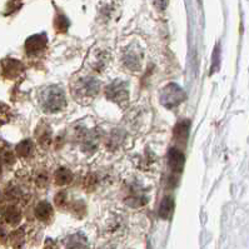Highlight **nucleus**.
Segmentation results:
<instances>
[{
    "instance_id": "f257e3e1",
    "label": "nucleus",
    "mask_w": 249,
    "mask_h": 249,
    "mask_svg": "<svg viewBox=\"0 0 249 249\" xmlns=\"http://www.w3.org/2000/svg\"><path fill=\"white\" fill-rule=\"evenodd\" d=\"M43 109L47 113H56L60 111L65 106V95L63 89L59 87H49L47 90L43 93V99H41Z\"/></svg>"
},
{
    "instance_id": "f03ea898",
    "label": "nucleus",
    "mask_w": 249,
    "mask_h": 249,
    "mask_svg": "<svg viewBox=\"0 0 249 249\" xmlns=\"http://www.w3.org/2000/svg\"><path fill=\"white\" fill-rule=\"evenodd\" d=\"M184 90L177 84H173V83H172V84L167 85V87L163 89L160 100L161 104L167 107V108H173V107H177L178 104H180V103L184 100Z\"/></svg>"
},
{
    "instance_id": "7ed1b4c3",
    "label": "nucleus",
    "mask_w": 249,
    "mask_h": 249,
    "mask_svg": "<svg viewBox=\"0 0 249 249\" xmlns=\"http://www.w3.org/2000/svg\"><path fill=\"white\" fill-rule=\"evenodd\" d=\"M107 97L109 100H113L117 104L128 102L129 98V90H128V84L125 82H114L110 84L106 90Z\"/></svg>"
},
{
    "instance_id": "20e7f679",
    "label": "nucleus",
    "mask_w": 249,
    "mask_h": 249,
    "mask_svg": "<svg viewBox=\"0 0 249 249\" xmlns=\"http://www.w3.org/2000/svg\"><path fill=\"white\" fill-rule=\"evenodd\" d=\"M98 91H99V82L93 79V78L83 79L78 84V88L75 89L76 95L79 94V95H82V98H88V99L95 97Z\"/></svg>"
},
{
    "instance_id": "39448f33",
    "label": "nucleus",
    "mask_w": 249,
    "mask_h": 249,
    "mask_svg": "<svg viewBox=\"0 0 249 249\" xmlns=\"http://www.w3.org/2000/svg\"><path fill=\"white\" fill-rule=\"evenodd\" d=\"M168 164H169L172 174L180 176L183 167H184V154L178 148H172L168 154Z\"/></svg>"
},
{
    "instance_id": "423d86ee",
    "label": "nucleus",
    "mask_w": 249,
    "mask_h": 249,
    "mask_svg": "<svg viewBox=\"0 0 249 249\" xmlns=\"http://www.w3.org/2000/svg\"><path fill=\"white\" fill-rule=\"evenodd\" d=\"M47 47V36L44 34H36V36H30L25 43V49L29 55H36L41 53Z\"/></svg>"
},
{
    "instance_id": "0eeeda50",
    "label": "nucleus",
    "mask_w": 249,
    "mask_h": 249,
    "mask_svg": "<svg viewBox=\"0 0 249 249\" xmlns=\"http://www.w3.org/2000/svg\"><path fill=\"white\" fill-rule=\"evenodd\" d=\"M1 215H3L4 220L8 224H10V226H17L21 220L20 211L15 205L12 204L3 207V209H1Z\"/></svg>"
},
{
    "instance_id": "6e6552de",
    "label": "nucleus",
    "mask_w": 249,
    "mask_h": 249,
    "mask_svg": "<svg viewBox=\"0 0 249 249\" xmlns=\"http://www.w3.org/2000/svg\"><path fill=\"white\" fill-rule=\"evenodd\" d=\"M36 215L40 222H48L53 217V207L48 202H40L36 205Z\"/></svg>"
},
{
    "instance_id": "1a4fd4ad",
    "label": "nucleus",
    "mask_w": 249,
    "mask_h": 249,
    "mask_svg": "<svg viewBox=\"0 0 249 249\" xmlns=\"http://www.w3.org/2000/svg\"><path fill=\"white\" fill-rule=\"evenodd\" d=\"M21 71H23V65L18 60H8L4 63V74L6 78L14 79L15 76L20 75Z\"/></svg>"
},
{
    "instance_id": "9d476101",
    "label": "nucleus",
    "mask_w": 249,
    "mask_h": 249,
    "mask_svg": "<svg viewBox=\"0 0 249 249\" xmlns=\"http://www.w3.org/2000/svg\"><path fill=\"white\" fill-rule=\"evenodd\" d=\"M173 208H174V200L172 196H167L163 198L160 205H159V217L161 219H169L173 214Z\"/></svg>"
},
{
    "instance_id": "9b49d317",
    "label": "nucleus",
    "mask_w": 249,
    "mask_h": 249,
    "mask_svg": "<svg viewBox=\"0 0 249 249\" xmlns=\"http://www.w3.org/2000/svg\"><path fill=\"white\" fill-rule=\"evenodd\" d=\"M189 126H191L189 122L183 120V122H179L176 128H174V137H176L179 143H182V142L184 143L187 141L188 135H189Z\"/></svg>"
},
{
    "instance_id": "f8f14e48",
    "label": "nucleus",
    "mask_w": 249,
    "mask_h": 249,
    "mask_svg": "<svg viewBox=\"0 0 249 249\" xmlns=\"http://www.w3.org/2000/svg\"><path fill=\"white\" fill-rule=\"evenodd\" d=\"M73 176H71V172L67 168H59L58 170L54 174V182L58 185H67L71 182Z\"/></svg>"
},
{
    "instance_id": "ddd939ff",
    "label": "nucleus",
    "mask_w": 249,
    "mask_h": 249,
    "mask_svg": "<svg viewBox=\"0 0 249 249\" xmlns=\"http://www.w3.org/2000/svg\"><path fill=\"white\" fill-rule=\"evenodd\" d=\"M65 249H89L88 242L82 234H75L69 238Z\"/></svg>"
},
{
    "instance_id": "4468645a",
    "label": "nucleus",
    "mask_w": 249,
    "mask_h": 249,
    "mask_svg": "<svg viewBox=\"0 0 249 249\" xmlns=\"http://www.w3.org/2000/svg\"><path fill=\"white\" fill-rule=\"evenodd\" d=\"M17 154H18L20 158H27L32 154L33 152V143L30 141H24L21 143H19L17 145Z\"/></svg>"
},
{
    "instance_id": "2eb2a0df",
    "label": "nucleus",
    "mask_w": 249,
    "mask_h": 249,
    "mask_svg": "<svg viewBox=\"0 0 249 249\" xmlns=\"http://www.w3.org/2000/svg\"><path fill=\"white\" fill-rule=\"evenodd\" d=\"M10 242H12L13 246L15 248H18V247H21L24 242V231L23 229H19V231H15L12 235H10Z\"/></svg>"
},
{
    "instance_id": "dca6fc26",
    "label": "nucleus",
    "mask_w": 249,
    "mask_h": 249,
    "mask_svg": "<svg viewBox=\"0 0 249 249\" xmlns=\"http://www.w3.org/2000/svg\"><path fill=\"white\" fill-rule=\"evenodd\" d=\"M69 27V23H68L67 19L64 17H58L55 20V28L58 32H65Z\"/></svg>"
},
{
    "instance_id": "f3484780",
    "label": "nucleus",
    "mask_w": 249,
    "mask_h": 249,
    "mask_svg": "<svg viewBox=\"0 0 249 249\" xmlns=\"http://www.w3.org/2000/svg\"><path fill=\"white\" fill-rule=\"evenodd\" d=\"M67 203V192H59L55 196V204L58 207H64Z\"/></svg>"
},
{
    "instance_id": "a211bd4d",
    "label": "nucleus",
    "mask_w": 249,
    "mask_h": 249,
    "mask_svg": "<svg viewBox=\"0 0 249 249\" xmlns=\"http://www.w3.org/2000/svg\"><path fill=\"white\" fill-rule=\"evenodd\" d=\"M36 184L39 187H44V185L48 184V176L45 173H40L36 178Z\"/></svg>"
},
{
    "instance_id": "6ab92c4d",
    "label": "nucleus",
    "mask_w": 249,
    "mask_h": 249,
    "mask_svg": "<svg viewBox=\"0 0 249 249\" xmlns=\"http://www.w3.org/2000/svg\"><path fill=\"white\" fill-rule=\"evenodd\" d=\"M44 249H58V246H56L54 240L47 239V242H45Z\"/></svg>"
},
{
    "instance_id": "aec40b11",
    "label": "nucleus",
    "mask_w": 249,
    "mask_h": 249,
    "mask_svg": "<svg viewBox=\"0 0 249 249\" xmlns=\"http://www.w3.org/2000/svg\"><path fill=\"white\" fill-rule=\"evenodd\" d=\"M156 4L158 5L159 9H164L165 6H167V4H168V0H157Z\"/></svg>"
},
{
    "instance_id": "412c9836",
    "label": "nucleus",
    "mask_w": 249,
    "mask_h": 249,
    "mask_svg": "<svg viewBox=\"0 0 249 249\" xmlns=\"http://www.w3.org/2000/svg\"><path fill=\"white\" fill-rule=\"evenodd\" d=\"M4 237H5V229H4L3 224L0 223V239H3Z\"/></svg>"
},
{
    "instance_id": "4be33fe9",
    "label": "nucleus",
    "mask_w": 249,
    "mask_h": 249,
    "mask_svg": "<svg viewBox=\"0 0 249 249\" xmlns=\"http://www.w3.org/2000/svg\"><path fill=\"white\" fill-rule=\"evenodd\" d=\"M1 170H3V167H1V159H0V174H1Z\"/></svg>"
}]
</instances>
